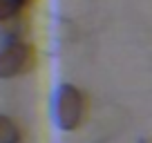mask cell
Returning a JSON list of instances; mask_svg holds the SVG:
<instances>
[{"mask_svg": "<svg viewBox=\"0 0 152 143\" xmlns=\"http://www.w3.org/2000/svg\"><path fill=\"white\" fill-rule=\"evenodd\" d=\"M36 52L25 40H11L0 47V76H16L31 69Z\"/></svg>", "mask_w": 152, "mask_h": 143, "instance_id": "cell-2", "label": "cell"}, {"mask_svg": "<svg viewBox=\"0 0 152 143\" xmlns=\"http://www.w3.org/2000/svg\"><path fill=\"white\" fill-rule=\"evenodd\" d=\"M20 132L16 123L7 116H0V143H18Z\"/></svg>", "mask_w": 152, "mask_h": 143, "instance_id": "cell-4", "label": "cell"}, {"mask_svg": "<svg viewBox=\"0 0 152 143\" xmlns=\"http://www.w3.org/2000/svg\"><path fill=\"white\" fill-rule=\"evenodd\" d=\"M25 7L20 0H0V25L9 23V20H14L16 16L25 14Z\"/></svg>", "mask_w": 152, "mask_h": 143, "instance_id": "cell-3", "label": "cell"}, {"mask_svg": "<svg viewBox=\"0 0 152 143\" xmlns=\"http://www.w3.org/2000/svg\"><path fill=\"white\" fill-rule=\"evenodd\" d=\"M56 121L63 130H76L85 119V98L74 85H63L56 94Z\"/></svg>", "mask_w": 152, "mask_h": 143, "instance_id": "cell-1", "label": "cell"}, {"mask_svg": "<svg viewBox=\"0 0 152 143\" xmlns=\"http://www.w3.org/2000/svg\"><path fill=\"white\" fill-rule=\"evenodd\" d=\"M20 2H23V5H31L34 0H20Z\"/></svg>", "mask_w": 152, "mask_h": 143, "instance_id": "cell-5", "label": "cell"}]
</instances>
